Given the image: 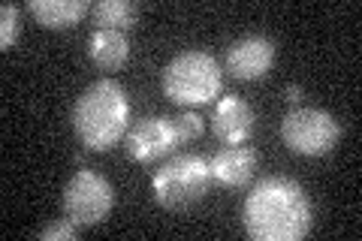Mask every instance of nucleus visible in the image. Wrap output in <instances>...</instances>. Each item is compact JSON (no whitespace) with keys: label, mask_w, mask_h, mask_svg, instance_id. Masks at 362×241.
<instances>
[{"label":"nucleus","mask_w":362,"mask_h":241,"mask_svg":"<svg viewBox=\"0 0 362 241\" xmlns=\"http://www.w3.org/2000/svg\"><path fill=\"white\" fill-rule=\"evenodd\" d=\"M311 199L299 181L284 175L259 178L245 196L242 223L254 241H296L311 229Z\"/></svg>","instance_id":"f257e3e1"},{"label":"nucleus","mask_w":362,"mask_h":241,"mask_svg":"<svg viewBox=\"0 0 362 241\" xmlns=\"http://www.w3.org/2000/svg\"><path fill=\"white\" fill-rule=\"evenodd\" d=\"M73 130L88 151H109L130 130V100L115 78H97L73 106Z\"/></svg>","instance_id":"f03ea898"},{"label":"nucleus","mask_w":362,"mask_h":241,"mask_svg":"<svg viewBox=\"0 0 362 241\" xmlns=\"http://www.w3.org/2000/svg\"><path fill=\"white\" fill-rule=\"evenodd\" d=\"M221 85H223L221 64L209 52L199 49L175 54L163 66L160 76L163 97L178 102V106H209L221 94Z\"/></svg>","instance_id":"7ed1b4c3"},{"label":"nucleus","mask_w":362,"mask_h":241,"mask_svg":"<svg viewBox=\"0 0 362 241\" xmlns=\"http://www.w3.org/2000/svg\"><path fill=\"white\" fill-rule=\"evenodd\" d=\"M211 187L209 160L199 154H175L154 172L151 190L163 208H187L199 202Z\"/></svg>","instance_id":"20e7f679"},{"label":"nucleus","mask_w":362,"mask_h":241,"mask_svg":"<svg viewBox=\"0 0 362 241\" xmlns=\"http://www.w3.org/2000/svg\"><path fill=\"white\" fill-rule=\"evenodd\" d=\"M281 139L293 154L302 157H323L341 139V124L335 114L311 106H296L281 121Z\"/></svg>","instance_id":"39448f33"},{"label":"nucleus","mask_w":362,"mask_h":241,"mask_svg":"<svg viewBox=\"0 0 362 241\" xmlns=\"http://www.w3.org/2000/svg\"><path fill=\"white\" fill-rule=\"evenodd\" d=\"M64 214L70 217L76 226H94L103 217H109L112 205H115V187L109 184L94 169H78L76 175L64 184L61 193Z\"/></svg>","instance_id":"423d86ee"},{"label":"nucleus","mask_w":362,"mask_h":241,"mask_svg":"<svg viewBox=\"0 0 362 241\" xmlns=\"http://www.w3.org/2000/svg\"><path fill=\"white\" fill-rule=\"evenodd\" d=\"M124 145H127V154L136 163H157L166 154L175 151L178 136L173 127V118L166 114H148V118H139L124 136Z\"/></svg>","instance_id":"0eeeda50"},{"label":"nucleus","mask_w":362,"mask_h":241,"mask_svg":"<svg viewBox=\"0 0 362 241\" xmlns=\"http://www.w3.org/2000/svg\"><path fill=\"white\" fill-rule=\"evenodd\" d=\"M275 54H278V45L269 37L247 33V37L230 42V49H226V73L239 78V82H257V78H263L272 70Z\"/></svg>","instance_id":"6e6552de"},{"label":"nucleus","mask_w":362,"mask_h":241,"mask_svg":"<svg viewBox=\"0 0 362 241\" xmlns=\"http://www.w3.org/2000/svg\"><path fill=\"white\" fill-rule=\"evenodd\" d=\"M257 130V112L242 97H223L211 112V133L223 145H245Z\"/></svg>","instance_id":"1a4fd4ad"},{"label":"nucleus","mask_w":362,"mask_h":241,"mask_svg":"<svg viewBox=\"0 0 362 241\" xmlns=\"http://www.w3.org/2000/svg\"><path fill=\"white\" fill-rule=\"evenodd\" d=\"M259 166V154L247 145H226L221 151H214L209 160L211 181H218L223 187H245L254 181V172Z\"/></svg>","instance_id":"9d476101"},{"label":"nucleus","mask_w":362,"mask_h":241,"mask_svg":"<svg viewBox=\"0 0 362 241\" xmlns=\"http://www.w3.org/2000/svg\"><path fill=\"white\" fill-rule=\"evenodd\" d=\"M88 57L100 66V70H118V66H124L130 57L127 33L112 30V28H97L88 37Z\"/></svg>","instance_id":"9b49d317"},{"label":"nucleus","mask_w":362,"mask_h":241,"mask_svg":"<svg viewBox=\"0 0 362 241\" xmlns=\"http://www.w3.org/2000/svg\"><path fill=\"white\" fill-rule=\"evenodd\" d=\"M28 9L42 28L61 30V28H73L90 9V4L88 0H28Z\"/></svg>","instance_id":"f8f14e48"},{"label":"nucleus","mask_w":362,"mask_h":241,"mask_svg":"<svg viewBox=\"0 0 362 241\" xmlns=\"http://www.w3.org/2000/svg\"><path fill=\"white\" fill-rule=\"evenodd\" d=\"M90 16L100 28H112V30H130L139 21V6L133 0H100L90 6Z\"/></svg>","instance_id":"ddd939ff"},{"label":"nucleus","mask_w":362,"mask_h":241,"mask_svg":"<svg viewBox=\"0 0 362 241\" xmlns=\"http://www.w3.org/2000/svg\"><path fill=\"white\" fill-rule=\"evenodd\" d=\"M21 33V18H18V6L16 4H4L0 6V49L9 52L18 42Z\"/></svg>","instance_id":"4468645a"},{"label":"nucleus","mask_w":362,"mask_h":241,"mask_svg":"<svg viewBox=\"0 0 362 241\" xmlns=\"http://www.w3.org/2000/svg\"><path fill=\"white\" fill-rule=\"evenodd\" d=\"M173 127H175L178 142H194V139H199V136L206 133V121H202L197 112H181V114L173 118Z\"/></svg>","instance_id":"2eb2a0df"},{"label":"nucleus","mask_w":362,"mask_h":241,"mask_svg":"<svg viewBox=\"0 0 362 241\" xmlns=\"http://www.w3.org/2000/svg\"><path fill=\"white\" fill-rule=\"evenodd\" d=\"M76 223L70 221V217H64V221H52V223H45L40 233H37V238H42V241H70V238H76Z\"/></svg>","instance_id":"dca6fc26"},{"label":"nucleus","mask_w":362,"mask_h":241,"mask_svg":"<svg viewBox=\"0 0 362 241\" xmlns=\"http://www.w3.org/2000/svg\"><path fill=\"white\" fill-rule=\"evenodd\" d=\"M284 97H287L290 102H302L305 90H302V85H287V88H284Z\"/></svg>","instance_id":"f3484780"}]
</instances>
